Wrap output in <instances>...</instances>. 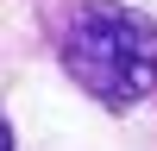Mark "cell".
Segmentation results:
<instances>
[{
    "label": "cell",
    "mask_w": 157,
    "mask_h": 151,
    "mask_svg": "<svg viewBox=\"0 0 157 151\" xmlns=\"http://www.w3.org/2000/svg\"><path fill=\"white\" fill-rule=\"evenodd\" d=\"M44 38L63 76L113 113L138 107L157 88V25L126 0H50Z\"/></svg>",
    "instance_id": "6da1fadb"
}]
</instances>
